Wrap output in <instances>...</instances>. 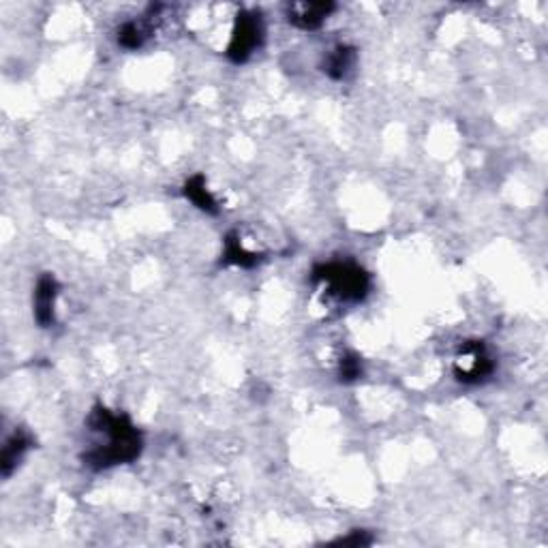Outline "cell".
Instances as JSON below:
<instances>
[{"label":"cell","instance_id":"cell-13","mask_svg":"<svg viewBox=\"0 0 548 548\" xmlns=\"http://www.w3.org/2000/svg\"><path fill=\"white\" fill-rule=\"evenodd\" d=\"M334 544L338 546H369L372 544V538L369 535V531H354L352 535L347 538H338Z\"/></svg>","mask_w":548,"mask_h":548},{"label":"cell","instance_id":"cell-6","mask_svg":"<svg viewBox=\"0 0 548 548\" xmlns=\"http://www.w3.org/2000/svg\"><path fill=\"white\" fill-rule=\"evenodd\" d=\"M337 9L334 3H294L287 7V21L300 30L321 29Z\"/></svg>","mask_w":548,"mask_h":548},{"label":"cell","instance_id":"cell-12","mask_svg":"<svg viewBox=\"0 0 548 548\" xmlns=\"http://www.w3.org/2000/svg\"><path fill=\"white\" fill-rule=\"evenodd\" d=\"M363 360L358 358L355 354H345L341 360H338V377H341V381L345 383H352L358 381L360 377H363Z\"/></svg>","mask_w":548,"mask_h":548},{"label":"cell","instance_id":"cell-2","mask_svg":"<svg viewBox=\"0 0 548 548\" xmlns=\"http://www.w3.org/2000/svg\"><path fill=\"white\" fill-rule=\"evenodd\" d=\"M313 281L328 300L338 304H358L371 289V277L354 261H328L313 268Z\"/></svg>","mask_w":548,"mask_h":548},{"label":"cell","instance_id":"cell-3","mask_svg":"<svg viewBox=\"0 0 548 548\" xmlns=\"http://www.w3.org/2000/svg\"><path fill=\"white\" fill-rule=\"evenodd\" d=\"M264 20L257 11H240L235 15L234 29H232V39L227 46V58L234 64H243L249 60L253 54L264 46Z\"/></svg>","mask_w":548,"mask_h":548},{"label":"cell","instance_id":"cell-1","mask_svg":"<svg viewBox=\"0 0 548 548\" xmlns=\"http://www.w3.org/2000/svg\"><path fill=\"white\" fill-rule=\"evenodd\" d=\"M86 426L95 437L90 450L81 454L86 467L103 471L140 458L144 440L129 415L116 414L106 405H97L92 407Z\"/></svg>","mask_w":548,"mask_h":548},{"label":"cell","instance_id":"cell-8","mask_svg":"<svg viewBox=\"0 0 548 548\" xmlns=\"http://www.w3.org/2000/svg\"><path fill=\"white\" fill-rule=\"evenodd\" d=\"M355 60H358V54H355V47L352 46H334L330 52L323 56L321 71L328 75V78L334 81H341L352 73L355 67Z\"/></svg>","mask_w":548,"mask_h":548},{"label":"cell","instance_id":"cell-9","mask_svg":"<svg viewBox=\"0 0 548 548\" xmlns=\"http://www.w3.org/2000/svg\"><path fill=\"white\" fill-rule=\"evenodd\" d=\"M183 193L186 200L191 201L195 208H200L201 212H206V215H218V201L215 200V195L210 193V189H208L206 178L201 176V174H195V176H191L184 183Z\"/></svg>","mask_w":548,"mask_h":548},{"label":"cell","instance_id":"cell-10","mask_svg":"<svg viewBox=\"0 0 548 548\" xmlns=\"http://www.w3.org/2000/svg\"><path fill=\"white\" fill-rule=\"evenodd\" d=\"M150 35H152L150 20H131L120 26L116 39L120 47L133 52V49L144 47L146 41L150 39Z\"/></svg>","mask_w":548,"mask_h":548},{"label":"cell","instance_id":"cell-4","mask_svg":"<svg viewBox=\"0 0 548 548\" xmlns=\"http://www.w3.org/2000/svg\"><path fill=\"white\" fill-rule=\"evenodd\" d=\"M495 372V360L484 347L482 341H469L458 349L457 363H454V375L465 386L486 381Z\"/></svg>","mask_w":548,"mask_h":548},{"label":"cell","instance_id":"cell-5","mask_svg":"<svg viewBox=\"0 0 548 548\" xmlns=\"http://www.w3.org/2000/svg\"><path fill=\"white\" fill-rule=\"evenodd\" d=\"M60 294V285L52 274H41L35 285L32 306H35V321L41 328H52L56 323V300Z\"/></svg>","mask_w":548,"mask_h":548},{"label":"cell","instance_id":"cell-11","mask_svg":"<svg viewBox=\"0 0 548 548\" xmlns=\"http://www.w3.org/2000/svg\"><path fill=\"white\" fill-rule=\"evenodd\" d=\"M223 261L226 264L238 266V268H255L261 261V255L253 253L243 244L238 234H227L226 238V251H223Z\"/></svg>","mask_w":548,"mask_h":548},{"label":"cell","instance_id":"cell-7","mask_svg":"<svg viewBox=\"0 0 548 548\" xmlns=\"http://www.w3.org/2000/svg\"><path fill=\"white\" fill-rule=\"evenodd\" d=\"M32 448V437L24 429L13 431L4 441L3 452H0V474L3 478H11L13 471L20 467V463L24 460L26 452Z\"/></svg>","mask_w":548,"mask_h":548}]
</instances>
